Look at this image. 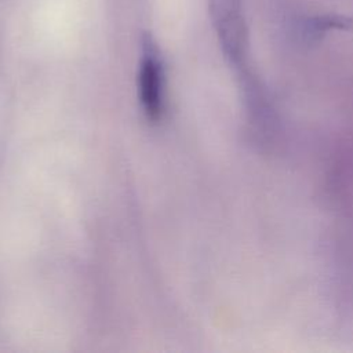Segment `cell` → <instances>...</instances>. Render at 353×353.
Here are the masks:
<instances>
[{"label": "cell", "mask_w": 353, "mask_h": 353, "mask_svg": "<svg viewBox=\"0 0 353 353\" xmlns=\"http://www.w3.org/2000/svg\"><path fill=\"white\" fill-rule=\"evenodd\" d=\"M208 10L222 52L234 69L240 88L261 81L251 65L250 36L243 0H208Z\"/></svg>", "instance_id": "cell-1"}, {"label": "cell", "mask_w": 353, "mask_h": 353, "mask_svg": "<svg viewBox=\"0 0 353 353\" xmlns=\"http://www.w3.org/2000/svg\"><path fill=\"white\" fill-rule=\"evenodd\" d=\"M139 98L148 119H161L165 103L163 62L153 39L146 34L142 43V55L138 73Z\"/></svg>", "instance_id": "cell-2"}, {"label": "cell", "mask_w": 353, "mask_h": 353, "mask_svg": "<svg viewBox=\"0 0 353 353\" xmlns=\"http://www.w3.org/2000/svg\"><path fill=\"white\" fill-rule=\"evenodd\" d=\"M330 30H353V18L339 14H321L301 22V33L306 40H317Z\"/></svg>", "instance_id": "cell-3"}]
</instances>
